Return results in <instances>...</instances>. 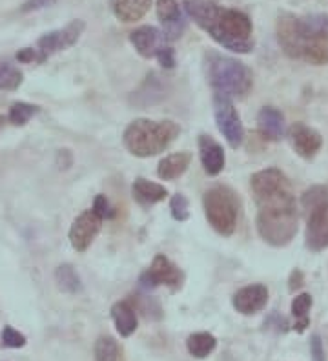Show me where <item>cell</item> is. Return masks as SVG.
Here are the masks:
<instances>
[{
  "instance_id": "1",
  "label": "cell",
  "mask_w": 328,
  "mask_h": 361,
  "mask_svg": "<svg viewBox=\"0 0 328 361\" xmlns=\"http://www.w3.org/2000/svg\"><path fill=\"white\" fill-rule=\"evenodd\" d=\"M183 6L193 23L223 48L233 53H250L254 49V26L246 13L221 8L210 0H183Z\"/></svg>"
},
{
  "instance_id": "2",
  "label": "cell",
  "mask_w": 328,
  "mask_h": 361,
  "mask_svg": "<svg viewBox=\"0 0 328 361\" xmlns=\"http://www.w3.org/2000/svg\"><path fill=\"white\" fill-rule=\"evenodd\" d=\"M181 128L174 121L137 119L123 133L124 148L135 157H152L164 152L179 137Z\"/></svg>"
},
{
  "instance_id": "3",
  "label": "cell",
  "mask_w": 328,
  "mask_h": 361,
  "mask_svg": "<svg viewBox=\"0 0 328 361\" xmlns=\"http://www.w3.org/2000/svg\"><path fill=\"white\" fill-rule=\"evenodd\" d=\"M206 77L212 88L228 97H245L252 90V71L245 62L226 57L217 51H208L205 57Z\"/></svg>"
},
{
  "instance_id": "4",
  "label": "cell",
  "mask_w": 328,
  "mask_h": 361,
  "mask_svg": "<svg viewBox=\"0 0 328 361\" xmlns=\"http://www.w3.org/2000/svg\"><path fill=\"white\" fill-rule=\"evenodd\" d=\"M250 186L255 195L259 210H281L296 208V197L288 177L277 168H267L254 173Z\"/></svg>"
},
{
  "instance_id": "5",
  "label": "cell",
  "mask_w": 328,
  "mask_h": 361,
  "mask_svg": "<svg viewBox=\"0 0 328 361\" xmlns=\"http://www.w3.org/2000/svg\"><path fill=\"white\" fill-rule=\"evenodd\" d=\"M205 216L212 228L221 235H232L237 226L239 203L232 190L228 186H214L202 197Z\"/></svg>"
},
{
  "instance_id": "6",
  "label": "cell",
  "mask_w": 328,
  "mask_h": 361,
  "mask_svg": "<svg viewBox=\"0 0 328 361\" xmlns=\"http://www.w3.org/2000/svg\"><path fill=\"white\" fill-rule=\"evenodd\" d=\"M257 232L272 247H286L298 233V210L281 208V210H259Z\"/></svg>"
},
{
  "instance_id": "7",
  "label": "cell",
  "mask_w": 328,
  "mask_h": 361,
  "mask_svg": "<svg viewBox=\"0 0 328 361\" xmlns=\"http://www.w3.org/2000/svg\"><path fill=\"white\" fill-rule=\"evenodd\" d=\"M130 42L133 44L135 51L139 53L140 57L145 59H157L161 62L162 68H171L175 66V55L174 48L168 42L170 40L164 37L162 31L153 26H140L135 31L130 33Z\"/></svg>"
},
{
  "instance_id": "8",
  "label": "cell",
  "mask_w": 328,
  "mask_h": 361,
  "mask_svg": "<svg viewBox=\"0 0 328 361\" xmlns=\"http://www.w3.org/2000/svg\"><path fill=\"white\" fill-rule=\"evenodd\" d=\"M86 30V24L80 18H75L71 20L68 26L61 27V30L49 31V33H44L39 40H37V51H39V64L48 61L51 55L59 51H64V49L71 48V46L77 44V40L80 39V35Z\"/></svg>"
},
{
  "instance_id": "9",
  "label": "cell",
  "mask_w": 328,
  "mask_h": 361,
  "mask_svg": "<svg viewBox=\"0 0 328 361\" xmlns=\"http://www.w3.org/2000/svg\"><path fill=\"white\" fill-rule=\"evenodd\" d=\"M276 33L277 42H279L284 55H288L290 59H301L303 48H305L306 40L310 37L306 33L305 26H303V18L296 17L288 11H283L277 17Z\"/></svg>"
},
{
  "instance_id": "10",
  "label": "cell",
  "mask_w": 328,
  "mask_h": 361,
  "mask_svg": "<svg viewBox=\"0 0 328 361\" xmlns=\"http://www.w3.org/2000/svg\"><path fill=\"white\" fill-rule=\"evenodd\" d=\"M214 114H215V123H217L219 132L223 133L230 148H239L245 139V128L241 123L237 110L233 108L232 101L228 95L215 92L214 95Z\"/></svg>"
},
{
  "instance_id": "11",
  "label": "cell",
  "mask_w": 328,
  "mask_h": 361,
  "mask_svg": "<svg viewBox=\"0 0 328 361\" xmlns=\"http://www.w3.org/2000/svg\"><path fill=\"white\" fill-rule=\"evenodd\" d=\"M184 276L177 264L171 263L166 256L153 257L150 269L140 276V285L145 288H155V286H168L171 292H177L183 286Z\"/></svg>"
},
{
  "instance_id": "12",
  "label": "cell",
  "mask_w": 328,
  "mask_h": 361,
  "mask_svg": "<svg viewBox=\"0 0 328 361\" xmlns=\"http://www.w3.org/2000/svg\"><path fill=\"white\" fill-rule=\"evenodd\" d=\"M102 217L95 210L83 212L70 228V243L71 247L77 252H86L93 241H95L97 233L101 232Z\"/></svg>"
},
{
  "instance_id": "13",
  "label": "cell",
  "mask_w": 328,
  "mask_h": 361,
  "mask_svg": "<svg viewBox=\"0 0 328 361\" xmlns=\"http://www.w3.org/2000/svg\"><path fill=\"white\" fill-rule=\"evenodd\" d=\"M305 239L306 247L312 252H321L328 248V203L308 212Z\"/></svg>"
},
{
  "instance_id": "14",
  "label": "cell",
  "mask_w": 328,
  "mask_h": 361,
  "mask_svg": "<svg viewBox=\"0 0 328 361\" xmlns=\"http://www.w3.org/2000/svg\"><path fill=\"white\" fill-rule=\"evenodd\" d=\"M233 309L243 316H254L261 312L268 303V288L261 283L243 286L233 294Z\"/></svg>"
},
{
  "instance_id": "15",
  "label": "cell",
  "mask_w": 328,
  "mask_h": 361,
  "mask_svg": "<svg viewBox=\"0 0 328 361\" xmlns=\"http://www.w3.org/2000/svg\"><path fill=\"white\" fill-rule=\"evenodd\" d=\"M290 142H292L293 150L298 152L301 157L312 159L323 146V137L317 130L306 126L305 123H293L288 128Z\"/></svg>"
},
{
  "instance_id": "16",
  "label": "cell",
  "mask_w": 328,
  "mask_h": 361,
  "mask_svg": "<svg viewBox=\"0 0 328 361\" xmlns=\"http://www.w3.org/2000/svg\"><path fill=\"white\" fill-rule=\"evenodd\" d=\"M155 9L161 24L164 26V37L168 40H177L186 30V20L181 13L177 0H155Z\"/></svg>"
},
{
  "instance_id": "17",
  "label": "cell",
  "mask_w": 328,
  "mask_h": 361,
  "mask_svg": "<svg viewBox=\"0 0 328 361\" xmlns=\"http://www.w3.org/2000/svg\"><path fill=\"white\" fill-rule=\"evenodd\" d=\"M199 155L205 172L208 176H219L223 172L226 157H224L223 146L210 135H199Z\"/></svg>"
},
{
  "instance_id": "18",
  "label": "cell",
  "mask_w": 328,
  "mask_h": 361,
  "mask_svg": "<svg viewBox=\"0 0 328 361\" xmlns=\"http://www.w3.org/2000/svg\"><path fill=\"white\" fill-rule=\"evenodd\" d=\"M131 195H133V199L140 207L148 208L164 201V197L168 195V190L162 185H159V183H152V180L139 177L131 185Z\"/></svg>"
},
{
  "instance_id": "19",
  "label": "cell",
  "mask_w": 328,
  "mask_h": 361,
  "mask_svg": "<svg viewBox=\"0 0 328 361\" xmlns=\"http://www.w3.org/2000/svg\"><path fill=\"white\" fill-rule=\"evenodd\" d=\"M259 132L268 141H279L284 135V117L279 110L265 106L257 115Z\"/></svg>"
},
{
  "instance_id": "20",
  "label": "cell",
  "mask_w": 328,
  "mask_h": 361,
  "mask_svg": "<svg viewBox=\"0 0 328 361\" xmlns=\"http://www.w3.org/2000/svg\"><path fill=\"white\" fill-rule=\"evenodd\" d=\"M152 0H111L114 15L121 23H137L148 13Z\"/></svg>"
},
{
  "instance_id": "21",
  "label": "cell",
  "mask_w": 328,
  "mask_h": 361,
  "mask_svg": "<svg viewBox=\"0 0 328 361\" xmlns=\"http://www.w3.org/2000/svg\"><path fill=\"white\" fill-rule=\"evenodd\" d=\"M190 163H192V154H190V152H177V154H171L159 163L157 176L164 180L179 179V177L188 170Z\"/></svg>"
},
{
  "instance_id": "22",
  "label": "cell",
  "mask_w": 328,
  "mask_h": 361,
  "mask_svg": "<svg viewBox=\"0 0 328 361\" xmlns=\"http://www.w3.org/2000/svg\"><path fill=\"white\" fill-rule=\"evenodd\" d=\"M111 317L117 326V332L123 338H128L137 331V312L130 301H119L111 307Z\"/></svg>"
},
{
  "instance_id": "23",
  "label": "cell",
  "mask_w": 328,
  "mask_h": 361,
  "mask_svg": "<svg viewBox=\"0 0 328 361\" xmlns=\"http://www.w3.org/2000/svg\"><path fill=\"white\" fill-rule=\"evenodd\" d=\"M301 61L308 62V64H314V66H324V64H328V37H308L305 48L301 51Z\"/></svg>"
},
{
  "instance_id": "24",
  "label": "cell",
  "mask_w": 328,
  "mask_h": 361,
  "mask_svg": "<svg viewBox=\"0 0 328 361\" xmlns=\"http://www.w3.org/2000/svg\"><path fill=\"white\" fill-rule=\"evenodd\" d=\"M215 347H217V339L210 332H195V334H192L186 339L188 353L193 357H197V360H205V357L210 356L215 350Z\"/></svg>"
},
{
  "instance_id": "25",
  "label": "cell",
  "mask_w": 328,
  "mask_h": 361,
  "mask_svg": "<svg viewBox=\"0 0 328 361\" xmlns=\"http://www.w3.org/2000/svg\"><path fill=\"white\" fill-rule=\"evenodd\" d=\"M55 283H57L59 290L66 292V294H77L83 288L79 274L75 272L71 264H61L55 270Z\"/></svg>"
},
{
  "instance_id": "26",
  "label": "cell",
  "mask_w": 328,
  "mask_h": 361,
  "mask_svg": "<svg viewBox=\"0 0 328 361\" xmlns=\"http://www.w3.org/2000/svg\"><path fill=\"white\" fill-rule=\"evenodd\" d=\"M312 295L310 294H299L293 298L292 301V316L296 317V332H305V329L310 325V319H308V310L312 309Z\"/></svg>"
},
{
  "instance_id": "27",
  "label": "cell",
  "mask_w": 328,
  "mask_h": 361,
  "mask_svg": "<svg viewBox=\"0 0 328 361\" xmlns=\"http://www.w3.org/2000/svg\"><path fill=\"white\" fill-rule=\"evenodd\" d=\"M24 75L17 66L6 61H0V92H15L20 88Z\"/></svg>"
},
{
  "instance_id": "28",
  "label": "cell",
  "mask_w": 328,
  "mask_h": 361,
  "mask_svg": "<svg viewBox=\"0 0 328 361\" xmlns=\"http://www.w3.org/2000/svg\"><path fill=\"white\" fill-rule=\"evenodd\" d=\"M37 114H39V106L30 104V102H15L9 108L8 123H11L13 126H24Z\"/></svg>"
},
{
  "instance_id": "29",
  "label": "cell",
  "mask_w": 328,
  "mask_h": 361,
  "mask_svg": "<svg viewBox=\"0 0 328 361\" xmlns=\"http://www.w3.org/2000/svg\"><path fill=\"white\" fill-rule=\"evenodd\" d=\"M119 345L111 336H101L95 343V361H117Z\"/></svg>"
},
{
  "instance_id": "30",
  "label": "cell",
  "mask_w": 328,
  "mask_h": 361,
  "mask_svg": "<svg viewBox=\"0 0 328 361\" xmlns=\"http://www.w3.org/2000/svg\"><path fill=\"white\" fill-rule=\"evenodd\" d=\"M324 203H328V188H324V186L315 185L312 186V188L306 190L305 194H303L301 204L306 210V214L315 210V208H320L321 204Z\"/></svg>"
},
{
  "instance_id": "31",
  "label": "cell",
  "mask_w": 328,
  "mask_h": 361,
  "mask_svg": "<svg viewBox=\"0 0 328 361\" xmlns=\"http://www.w3.org/2000/svg\"><path fill=\"white\" fill-rule=\"evenodd\" d=\"M303 18V26H305L308 35H327L328 37V13H315L308 15Z\"/></svg>"
},
{
  "instance_id": "32",
  "label": "cell",
  "mask_w": 328,
  "mask_h": 361,
  "mask_svg": "<svg viewBox=\"0 0 328 361\" xmlns=\"http://www.w3.org/2000/svg\"><path fill=\"white\" fill-rule=\"evenodd\" d=\"M170 210H171V216H174L175 221H186L190 217L188 199L184 197L183 194L174 195L170 201Z\"/></svg>"
},
{
  "instance_id": "33",
  "label": "cell",
  "mask_w": 328,
  "mask_h": 361,
  "mask_svg": "<svg viewBox=\"0 0 328 361\" xmlns=\"http://www.w3.org/2000/svg\"><path fill=\"white\" fill-rule=\"evenodd\" d=\"M2 343L8 348H22L26 345V336L22 334V332L15 331L13 326L8 325L2 331Z\"/></svg>"
},
{
  "instance_id": "34",
  "label": "cell",
  "mask_w": 328,
  "mask_h": 361,
  "mask_svg": "<svg viewBox=\"0 0 328 361\" xmlns=\"http://www.w3.org/2000/svg\"><path fill=\"white\" fill-rule=\"evenodd\" d=\"M57 2V0H26L24 4H22L20 11L22 13H30V11H37V9H44L49 8Z\"/></svg>"
},
{
  "instance_id": "35",
  "label": "cell",
  "mask_w": 328,
  "mask_h": 361,
  "mask_svg": "<svg viewBox=\"0 0 328 361\" xmlns=\"http://www.w3.org/2000/svg\"><path fill=\"white\" fill-rule=\"evenodd\" d=\"M18 62L22 64H31V62H39V51L37 48H22L18 49L17 55H15Z\"/></svg>"
},
{
  "instance_id": "36",
  "label": "cell",
  "mask_w": 328,
  "mask_h": 361,
  "mask_svg": "<svg viewBox=\"0 0 328 361\" xmlns=\"http://www.w3.org/2000/svg\"><path fill=\"white\" fill-rule=\"evenodd\" d=\"M93 210L99 214V216L104 219V217H109L114 216V212H111V208H109V203L108 199H106V195H97L95 197V203H93Z\"/></svg>"
},
{
  "instance_id": "37",
  "label": "cell",
  "mask_w": 328,
  "mask_h": 361,
  "mask_svg": "<svg viewBox=\"0 0 328 361\" xmlns=\"http://www.w3.org/2000/svg\"><path fill=\"white\" fill-rule=\"evenodd\" d=\"M310 353H312V357H314V361H327L324 360L323 343H321V338L317 334L312 336L310 339Z\"/></svg>"
},
{
  "instance_id": "38",
  "label": "cell",
  "mask_w": 328,
  "mask_h": 361,
  "mask_svg": "<svg viewBox=\"0 0 328 361\" xmlns=\"http://www.w3.org/2000/svg\"><path fill=\"white\" fill-rule=\"evenodd\" d=\"M303 283H305V274H303L299 269H296L292 274H290V281H288L290 292L299 290V288L303 286Z\"/></svg>"
},
{
  "instance_id": "39",
  "label": "cell",
  "mask_w": 328,
  "mask_h": 361,
  "mask_svg": "<svg viewBox=\"0 0 328 361\" xmlns=\"http://www.w3.org/2000/svg\"><path fill=\"white\" fill-rule=\"evenodd\" d=\"M6 123H8V117H4V115H0V130L4 128Z\"/></svg>"
}]
</instances>
